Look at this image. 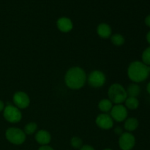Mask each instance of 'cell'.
<instances>
[{"label": "cell", "instance_id": "1", "mask_svg": "<svg viewBox=\"0 0 150 150\" xmlns=\"http://www.w3.org/2000/svg\"><path fill=\"white\" fill-rule=\"evenodd\" d=\"M64 81L70 89H79L86 83V74L81 67H71L67 70L64 76Z\"/></svg>", "mask_w": 150, "mask_h": 150}, {"label": "cell", "instance_id": "2", "mask_svg": "<svg viewBox=\"0 0 150 150\" xmlns=\"http://www.w3.org/2000/svg\"><path fill=\"white\" fill-rule=\"evenodd\" d=\"M150 73V66H147L140 61L133 62L127 68V76L132 81L140 83L144 81Z\"/></svg>", "mask_w": 150, "mask_h": 150}, {"label": "cell", "instance_id": "3", "mask_svg": "<svg viewBox=\"0 0 150 150\" xmlns=\"http://www.w3.org/2000/svg\"><path fill=\"white\" fill-rule=\"evenodd\" d=\"M108 99L112 103L122 104L125 101L127 98V91L122 85L120 83H114L109 87L108 90Z\"/></svg>", "mask_w": 150, "mask_h": 150}, {"label": "cell", "instance_id": "4", "mask_svg": "<svg viewBox=\"0 0 150 150\" xmlns=\"http://www.w3.org/2000/svg\"><path fill=\"white\" fill-rule=\"evenodd\" d=\"M5 137L9 142L15 145H21L26 141V135L23 130L18 127H9L5 132Z\"/></svg>", "mask_w": 150, "mask_h": 150}, {"label": "cell", "instance_id": "5", "mask_svg": "<svg viewBox=\"0 0 150 150\" xmlns=\"http://www.w3.org/2000/svg\"><path fill=\"white\" fill-rule=\"evenodd\" d=\"M3 116L6 121L10 123H18L22 119V114L20 109L10 104L4 107L3 110Z\"/></svg>", "mask_w": 150, "mask_h": 150}, {"label": "cell", "instance_id": "6", "mask_svg": "<svg viewBox=\"0 0 150 150\" xmlns=\"http://www.w3.org/2000/svg\"><path fill=\"white\" fill-rule=\"evenodd\" d=\"M86 80L90 86L93 88H100L105 84L106 78L102 71L95 70L89 73Z\"/></svg>", "mask_w": 150, "mask_h": 150}, {"label": "cell", "instance_id": "7", "mask_svg": "<svg viewBox=\"0 0 150 150\" xmlns=\"http://www.w3.org/2000/svg\"><path fill=\"white\" fill-rule=\"evenodd\" d=\"M136 144V138L131 133H123L119 139V146L122 150H131Z\"/></svg>", "mask_w": 150, "mask_h": 150}, {"label": "cell", "instance_id": "8", "mask_svg": "<svg viewBox=\"0 0 150 150\" xmlns=\"http://www.w3.org/2000/svg\"><path fill=\"white\" fill-rule=\"evenodd\" d=\"M111 117L113 120L118 122L125 121L127 119L128 112L127 109L125 105L122 104H117V105H113L112 108L111 110Z\"/></svg>", "mask_w": 150, "mask_h": 150}, {"label": "cell", "instance_id": "9", "mask_svg": "<svg viewBox=\"0 0 150 150\" xmlns=\"http://www.w3.org/2000/svg\"><path fill=\"white\" fill-rule=\"evenodd\" d=\"M13 100L15 106L19 109H24L26 108L30 104V98L29 95L24 92L18 91L13 95Z\"/></svg>", "mask_w": 150, "mask_h": 150}, {"label": "cell", "instance_id": "10", "mask_svg": "<svg viewBox=\"0 0 150 150\" xmlns=\"http://www.w3.org/2000/svg\"><path fill=\"white\" fill-rule=\"evenodd\" d=\"M95 123L100 128L103 130H110L114 127V120L108 114H101L96 117Z\"/></svg>", "mask_w": 150, "mask_h": 150}, {"label": "cell", "instance_id": "11", "mask_svg": "<svg viewBox=\"0 0 150 150\" xmlns=\"http://www.w3.org/2000/svg\"><path fill=\"white\" fill-rule=\"evenodd\" d=\"M57 26L59 30L64 33L70 32L73 28V22L69 18L67 17L59 18L57 21Z\"/></svg>", "mask_w": 150, "mask_h": 150}, {"label": "cell", "instance_id": "12", "mask_svg": "<svg viewBox=\"0 0 150 150\" xmlns=\"http://www.w3.org/2000/svg\"><path fill=\"white\" fill-rule=\"evenodd\" d=\"M35 140L42 146L48 145L51 142V136L47 130H40L35 134Z\"/></svg>", "mask_w": 150, "mask_h": 150}, {"label": "cell", "instance_id": "13", "mask_svg": "<svg viewBox=\"0 0 150 150\" xmlns=\"http://www.w3.org/2000/svg\"><path fill=\"white\" fill-rule=\"evenodd\" d=\"M97 33H98V36H100V38L107 39L111 36L112 31H111V26L108 23H101L97 27Z\"/></svg>", "mask_w": 150, "mask_h": 150}, {"label": "cell", "instance_id": "14", "mask_svg": "<svg viewBox=\"0 0 150 150\" xmlns=\"http://www.w3.org/2000/svg\"><path fill=\"white\" fill-rule=\"evenodd\" d=\"M138 127H139V121L137 119L134 118V117H130V118H127L125 120L124 127L129 133L136 130Z\"/></svg>", "mask_w": 150, "mask_h": 150}, {"label": "cell", "instance_id": "15", "mask_svg": "<svg viewBox=\"0 0 150 150\" xmlns=\"http://www.w3.org/2000/svg\"><path fill=\"white\" fill-rule=\"evenodd\" d=\"M113 107V103L109 99H102L98 103V108L102 112L107 113L111 111Z\"/></svg>", "mask_w": 150, "mask_h": 150}, {"label": "cell", "instance_id": "16", "mask_svg": "<svg viewBox=\"0 0 150 150\" xmlns=\"http://www.w3.org/2000/svg\"><path fill=\"white\" fill-rule=\"evenodd\" d=\"M125 103L127 109L130 110H136L139 106V101L137 98H133V97H127V99L125 101Z\"/></svg>", "mask_w": 150, "mask_h": 150}, {"label": "cell", "instance_id": "17", "mask_svg": "<svg viewBox=\"0 0 150 150\" xmlns=\"http://www.w3.org/2000/svg\"><path fill=\"white\" fill-rule=\"evenodd\" d=\"M127 91V96L128 97H133V98H137L141 92L140 86L136 83H131L128 86L127 89H126Z\"/></svg>", "mask_w": 150, "mask_h": 150}, {"label": "cell", "instance_id": "18", "mask_svg": "<svg viewBox=\"0 0 150 150\" xmlns=\"http://www.w3.org/2000/svg\"><path fill=\"white\" fill-rule=\"evenodd\" d=\"M111 41L116 46H122L125 42V40L120 34H114L111 36Z\"/></svg>", "mask_w": 150, "mask_h": 150}, {"label": "cell", "instance_id": "19", "mask_svg": "<svg viewBox=\"0 0 150 150\" xmlns=\"http://www.w3.org/2000/svg\"><path fill=\"white\" fill-rule=\"evenodd\" d=\"M37 129H38V125L35 122H32L25 125L23 132L26 135H32L36 132Z\"/></svg>", "mask_w": 150, "mask_h": 150}, {"label": "cell", "instance_id": "20", "mask_svg": "<svg viewBox=\"0 0 150 150\" xmlns=\"http://www.w3.org/2000/svg\"><path fill=\"white\" fill-rule=\"evenodd\" d=\"M142 62L146 65L150 66V46L147 47L142 53Z\"/></svg>", "mask_w": 150, "mask_h": 150}, {"label": "cell", "instance_id": "21", "mask_svg": "<svg viewBox=\"0 0 150 150\" xmlns=\"http://www.w3.org/2000/svg\"><path fill=\"white\" fill-rule=\"evenodd\" d=\"M70 144H71V146L75 149H80L83 146V142H82L81 139L77 137V136H74L70 140Z\"/></svg>", "mask_w": 150, "mask_h": 150}, {"label": "cell", "instance_id": "22", "mask_svg": "<svg viewBox=\"0 0 150 150\" xmlns=\"http://www.w3.org/2000/svg\"><path fill=\"white\" fill-rule=\"evenodd\" d=\"M114 133H115V134L118 135V136H120L123 133L122 129L120 127H115V128H114Z\"/></svg>", "mask_w": 150, "mask_h": 150}, {"label": "cell", "instance_id": "23", "mask_svg": "<svg viewBox=\"0 0 150 150\" xmlns=\"http://www.w3.org/2000/svg\"><path fill=\"white\" fill-rule=\"evenodd\" d=\"M79 150H95L94 147H92L90 145H83L81 148Z\"/></svg>", "mask_w": 150, "mask_h": 150}, {"label": "cell", "instance_id": "24", "mask_svg": "<svg viewBox=\"0 0 150 150\" xmlns=\"http://www.w3.org/2000/svg\"><path fill=\"white\" fill-rule=\"evenodd\" d=\"M38 150H54L51 146H48V145H44V146H41L38 149Z\"/></svg>", "mask_w": 150, "mask_h": 150}, {"label": "cell", "instance_id": "25", "mask_svg": "<svg viewBox=\"0 0 150 150\" xmlns=\"http://www.w3.org/2000/svg\"><path fill=\"white\" fill-rule=\"evenodd\" d=\"M144 22H145V24H146L148 27H150V15L146 16V18H145L144 20Z\"/></svg>", "mask_w": 150, "mask_h": 150}, {"label": "cell", "instance_id": "26", "mask_svg": "<svg viewBox=\"0 0 150 150\" xmlns=\"http://www.w3.org/2000/svg\"><path fill=\"white\" fill-rule=\"evenodd\" d=\"M4 107H5V106H4V103H3L1 100H0V112H1V111H3Z\"/></svg>", "mask_w": 150, "mask_h": 150}, {"label": "cell", "instance_id": "27", "mask_svg": "<svg viewBox=\"0 0 150 150\" xmlns=\"http://www.w3.org/2000/svg\"><path fill=\"white\" fill-rule=\"evenodd\" d=\"M146 41H147L148 43L150 44V31H149V32H147V34H146Z\"/></svg>", "mask_w": 150, "mask_h": 150}, {"label": "cell", "instance_id": "28", "mask_svg": "<svg viewBox=\"0 0 150 150\" xmlns=\"http://www.w3.org/2000/svg\"><path fill=\"white\" fill-rule=\"evenodd\" d=\"M146 91H147L148 93L150 95V81L148 83L147 86H146Z\"/></svg>", "mask_w": 150, "mask_h": 150}, {"label": "cell", "instance_id": "29", "mask_svg": "<svg viewBox=\"0 0 150 150\" xmlns=\"http://www.w3.org/2000/svg\"><path fill=\"white\" fill-rule=\"evenodd\" d=\"M103 150H112L111 149H108V148H107V149H103Z\"/></svg>", "mask_w": 150, "mask_h": 150}]
</instances>
